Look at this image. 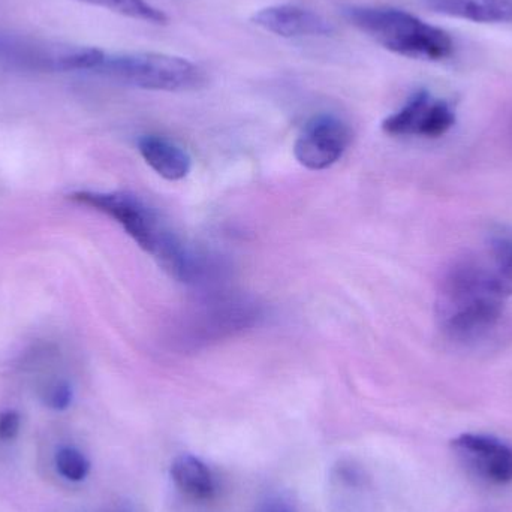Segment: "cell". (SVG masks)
<instances>
[{"mask_svg":"<svg viewBox=\"0 0 512 512\" xmlns=\"http://www.w3.org/2000/svg\"><path fill=\"white\" fill-rule=\"evenodd\" d=\"M438 14L474 23H512V0H421Z\"/></svg>","mask_w":512,"mask_h":512,"instance_id":"obj_10","label":"cell"},{"mask_svg":"<svg viewBox=\"0 0 512 512\" xmlns=\"http://www.w3.org/2000/svg\"><path fill=\"white\" fill-rule=\"evenodd\" d=\"M456 123V111L445 99L418 90L396 113L382 122L385 134L393 137L439 138Z\"/></svg>","mask_w":512,"mask_h":512,"instance_id":"obj_7","label":"cell"},{"mask_svg":"<svg viewBox=\"0 0 512 512\" xmlns=\"http://www.w3.org/2000/svg\"><path fill=\"white\" fill-rule=\"evenodd\" d=\"M74 203L98 210L122 225L123 230L162 268L180 282H195L203 273L200 262L165 227L158 213L128 192L80 191L69 195Z\"/></svg>","mask_w":512,"mask_h":512,"instance_id":"obj_2","label":"cell"},{"mask_svg":"<svg viewBox=\"0 0 512 512\" xmlns=\"http://www.w3.org/2000/svg\"><path fill=\"white\" fill-rule=\"evenodd\" d=\"M490 258L512 288V237L496 236L490 242Z\"/></svg>","mask_w":512,"mask_h":512,"instance_id":"obj_15","label":"cell"},{"mask_svg":"<svg viewBox=\"0 0 512 512\" xmlns=\"http://www.w3.org/2000/svg\"><path fill=\"white\" fill-rule=\"evenodd\" d=\"M171 478L180 492L197 501L212 499L216 492L215 478L206 463L191 454H182L171 465Z\"/></svg>","mask_w":512,"mask_h":512,"instance_id":"obj_12","label":"cell"},{"mask_svg":"<svg viewBox=\"0 0 512 512\" xmlns=\"http://www.w3.org/2000/svg\"><path fill=\"white\" fill-rule=\"evenodd\" d=\"M345 15L364 35L399 56L439 62L453 54L450 33L402 9L349 6Z\"/></svg>","mask_w":512,"mask_h":512,"instance_id":"obj_3","label":"cell"},{"mask_svg":"<svg viewBox=\"0 0 512 512\" xmlns=\"http://www.w3.org/2000/svg\"><path fill=\"white\" fill-rule=\"evenodd\" d=\"M460 465L487 486L512 483V444L498 436L463 433L451 441Z\"/></svg>","mask_w":512,"mask_h":512,"instance_id":"obj_6","label":"cell"},{"mask_svg":"<svg viewBox=\"0 0 512 512\" xmlns=\"http://www.w3.org/2000/svg\"><path fill=\"white\" fill-rule=\"evenodd\" d=\"M105 51L23 33H0V62L32 72H95Z\"/></svg>","mask_w":512,"mask_h":512,"instance_id":"obj_5","label":"cell"},{"mask_svg":"<svg viewBox=\"0 0 512 512\" xmlns=\"http://www.w3.org/2000/svg\"><path fill=\"white\" fill-rule=\"evenodd\" d=\"M48 408L54 411H65L72 403V388L66 382H56L50 390L47 391L45 396Z\"/></svg>","mask_w":512,"mask_h":512,"instance_id":"obj_16","label":"cell"},{"mask_svg":"<svg viewBox=\"0 0 512 512\" xmlns=\"http://www.w3.org/2000/svg\"><path fill=\"white\" fill-rule=\"evenodd\" d=\"M255 512H298L291 502L283 498H268L256 507Z\"/></svg>","mask_w":512,"mask_h":512,"instance_id":"obj_18","label":"cell"},{"mask_svg":"<svg viewBox=\"0 0 512 512\" xmlns=\"http://www.w3.org/2000/svg\"><path fill=\"white\" fill-rule=\"evenodd\" d=\"M20 415L15 411H5L0 414V441L9 442L17 438L20 432Z\"/></svg>","mask_w":512,"mask_h":512,"instance_id":"obj_17","label":"cell"},{"mask_svg":"<svg viewBox=\"0 0 512 512\" xmlns=\"http://www.w3.org/2000/svg\"><path fill=\"white\" fill-rule=\"evenodd\" d=\"M95 72L126 86L162 92H183L204 83L203 71L195 63L153 51L104 53Z\"/></svg>","mask_w":512,"mask_h":512,"instance_id":"obj_4","label":"cell"},{"mask_svg":"<svg viewBox=\"0 0 512 512\" xmlns=\"http://www.w3.org/2000/svg\"><path fill=\"white\" fill-rule=\"evenodd\" d=\"M54 462H56L57 472L71 483L86 480L90 472L89 459L74 447H62L57 450Z\"/></svg>","mask_w":512,"mask_h":512,"instance_id":"obj_14","label":"cell"},{"mask_svg":"<svg viewBox=\"0 0 512 512\" xmlns=\"http://www.w3.org/2000/svg\"><path fill=\"white\" fill-rule=\"evenodd\" d=\"M256 26L282 38L327 36L333 24L318 12L297 5H273L259 9L252 17Z\"/></svg>","mask_w":512,"mask_h":512,"instance_id":"obj_9","label":"cell"},{"mask_svg":"<svg viewBox=\"0 0 512 512\" xmlns=\"http://www.w3.org/2000/svg\"><path fill=\"white\" fill-rule=\"evenodd\" d=\"M138 150L144 161L170 182L185 179L191 171L188 153L167 138L146 135L138 141Z\"/></svg>","mask_w":512,"mask_h":512,"instance_id":"obj_11","label":"cell"},{"mask_svg":"<svg viewBox=\"0 0 512 512\" xmlns=\"http://www.w3.org/2000/svg\"><path fill=\"white\" fill-rule=\"evenodd\" d=\"M512 288L493 259L466 256L439 283L436 316L454 342H477L498 325Z\"/></svg>","mask_w":512,"mask_h":512,"instance_id":"obj_1","label":"cell"},{"mask_svg":"<svg viewBox=\"0 0 512 512\" xmlns=\"http://www.w3.org/2000/svg\"><path fill=\"white\" fill-rule=\"evenodd\" d=\"M81 2L101 6V8L110 9L117 14L134 18V20L146 21V23L165 24L168 21L167 14L147 0H81Z\"/></svg>","mask_w":512,"mask_h":512,"instance_id":"obj_13","label":"cell"},{"mask_svg":"<svg viewBox=\"0 0 512 512\" xmlns=\"http://www.w3.org/2000/svg\"><path fill=\"white\" fill-rule=\"evenodd\" d=\"M352 132L339 117H313L295 141L294 155L307 170H327L336 164L351 144Z\"/></svg>","mask_w":512,"mask_h":512,"instance_id":"obj_8","label":"cell"}]
</instances>
